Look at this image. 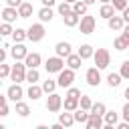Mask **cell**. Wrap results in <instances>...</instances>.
Segmentation results:
<instances>
[{"instance_id": "obj_1", "label": "cell", "mask_w": 129, "mask_h": 129, "mask_svg": "<svg viewBox=\"0 0 129 129\" xmlns=\"http://www.w3.org/2000/svg\"><path fill=\"white\" fill-rule=\"evenodd\" d=\"M93 60H95L97 69L101 71V69H107V67H109V62H111V54H109V50H107V48H97V50H95Z\"/></svg>"}, {"instance_id": "obj_2", "label": "cell", "mask_w": 129, "mask_h": 129, "mask_svg": "<svg viewBox=\"0 0 129 129\" xmlns=\"http://www.w3.org/2000/svg\"><path fill=\"white\" fill-rule=\"evenodd\" d=\"M26 64L24 62H16V64H12V75H10V79L14 81V85H20L22 81H26Z\"/></svg>"}, {"instance_id": "obj_3", "label": "cell", "mask_w": 129, "mask_h": 129, "mask_svg": "<svg viewBox=\"0 0 129 129\" xmlns=\"http://www.w3.org/2000/svg\"><path fill=\"white\" fill-rule=\"evenodd\" d=\"M26 32H28V40H30V42H38V40H42V38H44V34H46V30H44L42 22L32 24Z\"/></svg>"}, {"instance_id": "obj_4", "label": "cell", "mask_w": 129, "mask_h": 129, "mask_svg": "<svg viewBox=\"0 0 129 129\" xmlns=\"http://www.w3.org/2000/svg\"><path fill=\"white\" fill-rule=\"evenodd\" d=\"M44 67H46V73H60V71H64V58H60V56H50V58L44 62Z\"/></svg>"}, {"instance_id": "obj_5", "label": "cell", "mask_w": 129, "mask_h": 129, "mask_svg": "<svg viewBox=\"0 0 129 129\" xmlns=\"http://www.w3.org/2000/svg\"><path fill=\"white\" fill-rule=\"evenodd\" d=\"M73 81H75V71H73V69H64V71L58 73V79H56L58 87H67V89H71Z\"/></svg>"}, {"instance_id": "obj_6", "label": "cell", "mask_w": 129, "mask_h": 129, "mask_svg": "<svg viewBox=\"0 0 129 129\" xmlns=\"http://www.w3.org/2000/svg\"><path fill=\"white\" fill-rule=\"evenodd\" d=\"M95 26H97V22H95V16L87 14V16H83V18H81V24H79V28H81V34H91V32H95Z\"/></svg>"}, {"instance_id": "obj_7", "label": "cell", "mask_w": 129, "mask_h": 129, "mask_svg": "<svg viewBox=\"0 0 129 129\" xmlns=\"http://www.w3.org/2000/svg\"><path fill=\"white\" fill-rule=\"evenodd\" d=\"M60 107H62V97L56 95V93L48 95V99H46V109H48L50 113H58Z\"/></svg>"}, {"instance_id": "obj_8", "label": "cell", "mask_w": 129, "mask_h": 129, "mask_svg": "<svg viewBox=\"0 0 129 129\" xmlns=\"http://www.w3.org/2000/svg\"><path fill=\"white\" fill-rule=\"evenodd\" d=\"M10 54H12V58H14L16 62H20V60H24V58L28 56V48H26L24 44H14V46L10 48Z\"/></svg>"}, {"instance_id": "obj_9", "label": "cell", "mask_w": 129, "mask_h": 129, "mask_svg": "<svg viewBox=\"0 0 129 129\" xmlns=\"http://www.w3.org/2000/svg\"><path fill=\"white\" fill-rule=\"evenodd\" d=\"M85 79H87V83H89L91 87H99V83H101V73H99V69H97V67L87 69Z\"/></svg>"}, {"instance_id": "obj_10", "label": "cell", "mask_w": 129, "mask_h": 129, "mask_svg": "<svg viewBox=\"0 0 129 129\" xmlns=\"http://www.w3.org/2000/svg\"><path fill=\"white\" fill-rule=\"evenodd\" d=\"M54 52H56V56H60V58H69V56L73 54V52H71V44H69V42H64V40L56 42Z\"/></svg>"}, {"instance_id": "obj_11", "label": "cell", "mask_w": 129, "mask_h": 129, "mask_svg": "<svg viewBox=\"0 0 129 129\" xmlns=\"http://www.w3.org/2000/svg\"><path fill=\"white\" fill-rule=\"evenodd\" d=\"M22 95H24V91H22L20 85H12V87H8V91H6V97H8L10 101H14V103H18V101L22 99Z\"/></svg>"}, {"instance_id": "obj_12", "label": "cell", "mask_w": 129, "mask_h": 129, "mask_svg": "<svg viewBox=\"0 0 129 129\" xmlns=\"http://www.w3.org/2000/svg\"><path fill=\"white\" fill-rule=\"evenodd\" d=\"M16 18H20V16H18V10H16V8H10V6H6V8L2 10V20H4V22L12 24V22H14Z\"/></svg>"}, {"instance_id": "obj_13", "label": "cell", "mask_w": 129, "mask_h": 129, "mask_svg": "<svg viewBox=\"0 0 129 129\" xmlns=\"http://www.w3.org/2000/svg\"><path fill=\"white\" fill-rule=\"evenodd\" d=\"M40 54L38 52H28V56L24 58V64H26V69H38V64H40Z\"/></svg>"}, {"instance_id": "obj_14", "label": "cell", "mask_w": 129, "mask_h": 129, "mask_svg": "<svg viewBox=\"0 0 129 129\" xmlns=\"http://www.w3.org/2000/svg\"><path fill=\"white\" fill-rule=\"evenodd\" d=\"M87 129H103V117L91 113L89 115V121H87Z\"/></svg>"}, {"instance_id": "obj_15", "label": "cell", "mask_w": 129, "mask_h": 129, "mask_svg": "<svg viewBox=\"0 0 129 129\" xmlns=\"http://www.w3.org/2000/svg\"><path fill=\"white\" fill-rule=\"evenodd\" d=\"M115 8H113V4H103L101 6V10H99V16L101 18H105V20H111L113 16H115Z\"/></svg>"}, {"instance_id": "obj_16", "label": "cell", "mask_w": 129, "mask_h": 129, "mask_svg": "<svg viewBox=\"0 0 129 129\" xmlns=\"http://www.w3.org/2000/svg\"><path fill=\"white\" fill-rule=\"evenodd\" d=\"M107 26L111 30H123L125 28V20H123V16H113L111 20H107Z\"/></svg>"}, {"instance_id": "obj_17", "label": "cell", "mask_w": 129, "mask_h": 129, "mask_svg": "<svg viewBox=\"0 0 129 129\" xmlns=\"http://www.w3.org/2000/svg\"><path fill=\"white\" fill-rule=\"evenodd\" d=\"M58 123L62 125V127H71L73 123H75V115L73 113H69V111H64V113H58Z\"/></svg>"}, {"instance_id": "obj_18", "label": "cell", "mask_w": 129, "mask_h": 129, "mask_svg": "<svg viewBox=\"0 0 129 129\" xmlns=\"http://www.w3.org/2000/svg\"><path fill=\"white\" fill-rule=\"evenodd\" d=\"M77 54L85 60V58H93V56H95V50H93V46H91V44H81Z\"/></svg>"}, {"instance_id": "obj_19", "label": "cell", "mask_w": 129, "mask_h": 129, "mask_svg": "<svg viewBox=\"0 0 129 129\" xmlns=\"http://www.w3.org/2000/svg\"><path fill=\"white\" fill-rule=\"evenodd\" d=\"M62 22H64V26H69V28H73V26H77V24H81V16H77L75 12H71V14H67V16H62Z\"/></svg>"}, {"instance_id": "obj_20", "label": "cell", "mask_w": 129, "mask_h": 129, "mask_svg": "<svg viewBox=\"0 0 129 129\" xmlns=\"http://www.w3.org/2000/svg\"><path fill=\"white\" fill-rule=\"evenodd\" d=\"M62 105H64V111H69V113L73 111V113H75V111L81 107V99H71V97H67Z\"/></svg>"}, {"instance_id": "obj_21", "label": "cell", "mask_w": 129, "mask_h": 129, "mask_svg": "<svg viewBox=\"0 0 129 129\" xmlns=\"http://www.w3.org/2000/svg\"><path fill=\"white\" fill-rule=\"evenodd\" d=\"M24 38H28V32L22 30V28H14V32H12V40H14V44H22Z\"/></svg>"}, {"instance_id": "obj_22", "label": "cell", "mask_w": 129, "mask_h": 129, "mask_svg": "<svg viewBox=\"0 0 129 129\" xmlns=\"http://www.w3.org/2000/svg\"><path fill=\"white\" fill-rule=\"evenodd\" d=\"M52 16H54L52 8H44V6H42V8L38 10V18H40V22H50Z\"/></svg>"}, {"instance_id": "obj_23", "label": "cell", "mask_w": 129, "mask_h": 129, "mask_svg": "<svg viewBox=\"0 0 129 129\" xmlns=\"http://www.w3.org/2000/svg\"><path fill=\"white\" fill-rule=\"evenodd\" d=\"M44 91H42V87H38V85H30L28 87V91H26V95L32 99V101H36V99H40V95H42Z\"/></svg>"}, {"instance_id": "obj_24", "label": "cell", "mask_w": 129, "mask_h": 129, "mask_svg": "<svg viewBox=\"0 0 129 129\" xmlns=\"http://www.w3.org/2000/svg\"><path fill=\"white\" fill-rule=\"evenodd\" d=\"M87 8H89V6H87L83 0H79V2L73 4V12H75L77 16H87Z\"/></svg>"}, {"instance_id": "obj_25", "label": "cell", "mask_w": 129, "mask_h": 129, "mask_svg": "<svg viewBox=\"0 0 129 129\" xmlns=\"http://www.w3.org/2000/svg\"><path fill=\"white\" fill-rule=\"evenodd\" d=\"M30 14H32V4L30 2H22L20 8H18V16L20 18H28Z\"/></svg>"}, {"instance_id": "obj_26", "label": "cell", "mask_w": 129, "mask_h": 129, "mask_svg": "<svg viewBox=\"0 0 129 129\" xmlns=\"http://www.w3.org/2000/svg\"><path fill=\"white\" fill-rule=\"evenodd\" d=\"M81 62H83V58H81L79 54H71V56L67 58V64H69V69H73V71L81 69Z\"/></svg>"}, {"instance_id": "obj_27", "label": "cell", "mask_w": 129, "mask_h": 129, "mask_svg": "<svg viewBox=\"0 0 129 129\" xmlns=\"http://www.w3.org/2000/svg\"><path fill=\"white\" fill-rule=\"evenodd\" d=\"M121 79H123V77H121L119 73H109V75H107V83H109L111 89L119 87V85H121Z\"/></svg>"}, {"instance_id": "obj_28", "label": "cell", "mask_w": 129, "mask_h": 129, "mask_svg": "<svg viewBox=\"0 0 129 129\" xmlns=\"http://www.w3.org/2000/svg\"><path fill=\"white\" fill-rule=\"evenodd\" d=\"M73 115H75V121H77V123H87V121H89V115H91V113L79 107V109H77V111H75Z\"/></svg>"}, {"instance_id": "obj_29", "label": "cell", "mask_w": 129, "mask_h": 129, "mask_svg": "<svg viewBox=\"0 0 129 129\" xmlns=\"http://www.w3.org/2000/svg\"><path fill=\"white\" fill-rule=\"evenodd\" d=\"M26 81H28L30 85H36V83L40 81V73H38V69H28V73H26Z\"/></svg>"}, {"instance_id": "obj_30", "label": "cell", "mask_w": 129, "mask_h": 129, "mask_svg": "<svg viewBox=\"0 0 129 129\" xmlns=\"http://www.w3.org/2000/svg\"><path fill=\"white\" fill-rule=\"evenodd\" d=\"M56 87H58V83H56V81H52V79H46V81L42 83V91H44V93H48V95H52Z\"/></svg>"}, {"instance_id": "obj_31", "label": "cell", "mask_w": 129, "mask_h": 129, "mask_svg": "<svg viewBox=\"0 0 129 129\" xmlns=\"http://www.w3.org/2000/svg\"><path fill=\"white\" fill-rule=\"evenodd\" d=\"M16 113H18L20 117H28V115H30V107H28L26 103L18 101V103H16Z\"/></svg>"}, {"instance_id": "obj_32", "label": "cell", "mask_w": 129, "mask_h": 129, "mask_svg": "<svg viewBox=\"0 0 129 129\" xmlns=\"http://www.w3.org/2000/svg\"><path fill=\"white\" fill-rule=\"evenodd\" d=\"M91 113H95V115H99V117H103V115L107 113V107H105V103H101V101H97V103H93V109H91Z\"/></svg>"}, {"instance_id": "obj_33", "label": "cell", "mask_w": 129, "mask_h": 129, "mask_svg": "<svg viewBox=\"0 0 129 129\" xmlns=\"http://www.w3.org/2000/svg\"><path fill=\"white\" fill-rule=\"evenodd\" d=\"M103 121H105L107 125H115V123L119 121V115H117L115 111H107V113L103 115Z\"/></svg>"}, {"instance_id": "obj_34", "label": "cell", "mask_w": 129, "mask_h": 129, "mask_svg": "<svg viewBox=\"0 0 129 129\" xmlns=\"http://www.w3.org/2000/svg\"><path fill=\"white\" fill-rule=\"evenodd\" d=\"M113 46H115L117 50H129V44H127V40H125L123 36H117V38L113 40Z\"/></svg>"}, {"instance_id": "obj_35", "label": "cell", "mask_w": 129, "mask_h": 129, "mask_svg": "<svg viewBox=\"0 0 129 129\" xmlns=\"http://www.w3.org/2000/svg\"><path fill=\"white\" fill-rule=\"evenodd\" d=\"M58 12H60V16L71 14V12H73V4H69V2H60V4H58Z\"/></svg>"}, {"instance_id": "obj_36", "label": "cell", "mask_w": 129, "mask_h": 129, "mask_svg": "<svg viewBox=\"0 0 129 129\" xmlns=\"http://www.w3.org/2000/svg\"><path fill=\"white\" fill-rule=\"evenodd\" d=\"M81 109H85V111L91 113V109H93V101H91V97H87V95L81 97Z\"/></svg>"}, {"instance_id": "obj_37", "label": "cell", "mask_w": 129, "mask_h": 129, "mask_svg": "<svg viewBox=\"0 0 129 129\" xmlns=\"http://www.w3.org/2000/svg\"><path fill=\"white\" fill-rule=\"evenodd\" d=\"M12 32H14L12 24H8V22H2V26H0V34H2V36H8V34H12Z\"/></svg>"}, {"instance_id": "obj_38", "label": "cell", "mask_w": 129, "mask_h": 129, "mask_svg": "<svg viewBox=\"0 0 129 129\" xmlns=\"http://www.w3.org/2000/svg\"><path fill=\"white\" fill-rule=\"evenodd\" d=\"M10 75H12V67L2 62V64H0V77H2V79H6V77H10Z\"/></svg>"}, {"instance_id": "obj_39", "label": "cell", "mask_w": 129, "mask_h": 129, "mask_svg": "<svg viewBox=\"0 0 129 129\" xmlns=\"http://www.w3.org/2000/svg\"><path fill=\"white\" fill-rule=\"evenodd\" d=\"M67 97H71V99H81L83 95H81V89H77V87H71V89L67 91Z\"/></svg>"}, {"instance_id": "obj_40", "label": "cell", "mask_w": 129, "mask_h": 129, "mask_svg": "<svg viewBox=\"0 0 129 129\" xmlns=\"http://www.w3.org/2000/svg\"><path fill=\"white\" fill-rule=\"evenodd\" d=\"M111 4H113L115 10H121V12L127 8V0H111Z\"/></svg>"}, {"instance_id": "obj_41", "label": "cell", "mask_w": 129, "mask_h": 129, "mask_svg": "<svg viewBox=\"0 0 129 129\" xmlns=\"http://www.w3.org/2000/svg\"><path fill=\"white\" fill-rule=\"evenodd\" d=\"M119 75H121L123 79H127V81H129V60H123V64H121V71H119Z\"/></svg>"}, {"instance_id": "obj_42", "label": "cell", "mask_w": 129, "mask_h": 129, "mask_svg": "<svg viewBox=\"0 0 129 129\" xmlns=\"http://www.w3.org/2000/svg\"><path fill=\"white\" fill-rule=\"evenodd\" d=\"M20 4H22V0H6V6H10V8H20Z\"/></svg>"}, {"instance_id": "obj_43", "label": "cell", "mask_w": 129, "mask_h": 129, "mask_svg": "<svg viewBox=\"0 0 129 129\" xmlns=\"http://www.w3.org/2000/svg\"><path fill=\"white\" fill-rule=\"evenodd\" d=\"M121 113H123V121H127V123H129V103H125V105H123V111H121Z\"/></svg>"}, {"instance_id": "obj_44", "label": "cell", "mask_w": 129, "mask_h": 129, "mask_svg": "<svg viewBox=\"0 0 129 129\" xmlns=\"http://www.w3.org/2000/svg\"><path fill=\"white\" fill-rule=\"evenodd\" d=\"M121 36H123V38L127 40V44H129V24H127V26L123 28V34H121Z\"/></svg>"}, {"instance_id": "obj_45", "label": "cell", "mask_w": 129, "mask_h": 129, "mask_svg": "<svg viewBox=\"0 0 129 129\" xmlns=\"http://www.w3.org/2000/svg\"><path fill=\"white\" fill-rule=\"evenodd\" d=\"M40 2H42V6H44V8H50V6L54 4V0H40Z\"/></svg>"}, {"instance_id": "obj_46", "label": "cell", "mask_w": 129, "mask_h": 129, "mask_svg": "<svg viewBox=\"0 0 129 129\" xmlns=\"http://www.w3.org/2000/svg\"><path fill=\"white\" fill-rule=\"evenodd\" d=\"M123 20H125V22L129 24V6H127V8L123 10Z\"/></svg>"}, {"instance_id": "obj_47", "label": "cell", "mask_w": 129, "mask_h": 129, "mask_svg": "<svg viewBox=\"0 0 129 129\" xmlns=\"http://www.w3.org/2000/svg\"><path fill=\"white\" fill-rule=\"evenodd\" d=\"M4 58H6V50H4V48H0V64L4 62Z\"/></svg>"}, {"instance_id": "obj_48", "label": "cell", "mask_w": 129, "mask_h": 129, "mask_svg": "<svg viewBox=\"0 0 129 129\" xmlns=\"http://www.w3.org/2000/svg\"><path fill=\"white\" fill-rule=\"evenodd\" d=\"M117 129H129V123H127V121H123V123H119V125H117Z\"/></svg>"}, {"instance_id": "obj_49", "label": "cell", "mask_w": 129, "mask_h": 129, "mask_svg": "<svg viewBox=\"0 0 129 129\" xmlns=\"http://www.w3.org/2000/svg\"><path fill=\"white\" fill-rule=\"evenodd\" d=\"M50 129H67V127H62L60 123H54V125H50Z\"/></svg>"}, {"instance_id": "obj_50", "label": "cell", "mask_w": 129, "mask_h": 129, "mask_svg": "<svg viewBox=\"0 0 129 129\" xmlns=\"http://www.w3.org/2000/svg\"><path fill=\"white\" fill-rule=\"evenodd\" d=\"M123 97H125V99H127V103H129V87L125 89V93H123Z\"/></svg>"}, {"instance_id": "obj_51", "label": "cell", "mask_w": 129, "mask_h": 129, "mask_svg": "<svg viewBox=\"0 0 129 129\" xmlns=\"http://www.w3.org/2000/svg\"><path fill=\"white\" fill-rule=\"evenodd\" d=\"M83 2H85V4H87V6H91V4H95V2H97V0H83Z\"/></svg>"}, {"instance_id": "obj_52", "label": "cell", "mask_w": 129, "mask_h": 129, "mask_svg": "<svg viewBox=\"0 0 129 129\" xmlns=\"http://www.w3.org/2000/svg\"><path fill=\"white\" fill-rule=\"evenodd\" d=\"M103 129H117V127H115V125H107V123H105V125H103Z\"/></svg>"}, {"instance_id": "obj_53", "label": "cell", "mask_w": 129, "mask_h": 129, "mask_svg": "<svg viewBox=\"0 0 129 129\" xmlns=\"http://www.w3.org/2000/svg\"><path fill=\"white\" fill-rule=\"evenodd\" d=\"M36 129H50V127H46V125H38Z\"/></svg>"}, {"instance_id": "obj_54", "label": "cell", "mask_w": 129, "mask_h": 129, "mask_svg": "<svg viewBox=\"0 0 129 129\" xmlns=\"http://www.w3.org/2000/svg\"><path fill=\"white\" fill-rule=\"evenodd\" d=\"M99 2H103V4H111V0H99Z\"/></svg>"}, {"instance_id": "obj_55", "label": "cell", "mask_w": 129, "mask_h": 129, "mask_svg": "<svg viewBox=\"0 0 129 129\" xmlns=\"http://www.w3.org/2000/svg\"><path fill=\"white\" fill-rule=\"evenodd\" d=\"M64 2H69V4H75V2H79V0H64Z\"/></svg>"}, {"instance_id": "obj_56", "label": "cell", "mask_w": 129, "mask_h": 129, "mask_svg": "<svg viewBox=\"0 0 129 129\" xmlns=\"http://www.w3.org/2000/svg\"><path fill=\"white\" fill-rule=\"evenodd\" d=\"M0 129H6V127H4V125H0Z\"/></svg>"}]
</instances>
